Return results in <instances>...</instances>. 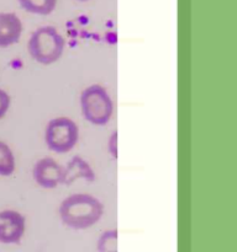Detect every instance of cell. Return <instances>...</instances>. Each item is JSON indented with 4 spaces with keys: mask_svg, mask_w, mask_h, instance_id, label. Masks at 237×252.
Returning a JSON list of instances; mask_svg holds the SVG:
<instances>
[{
    "mask_svg": "<svg viewBox=\"0 0 237 252\" xmlns=\"http://www.w3.org/2000/svg\"><path fill=\"white\" fill-rule=\"evenodd\" d=\"M58 214L66 226L84 230L103 218L104 204L90 193H73L61 202Z\"/></svg>",
    "mask_w": 237,
    "mask_h": 252,
    "instance_id": "6da1fadb",
    "label": "cell"
},
{
    "mask_svg": "<svg viewBox=\"0 0 237 252\" xmlns=\"http://www.w3.org/2000/svg\"><path fill=\"white\" fill-rule=\"evenodd\" d=\"M66 39L53 26H41L35 30L27 41L29 56L42 65H51L62 58Z\"/></svg>",
    "mask_w": 237,
    "mask_h": 252,
    "instance_id": "7a4b0ae2",
    "label": "cell"
},
{
    "mask_svg": "<svg viewBox=\"0 0 237 252\" xmlns=\"http://www.w3.org/2000/svg\"><path fill=\"white\" fill-rule=\"evenodd\" d=\"M80 110L83 117L94 126H105L114 113V102L110 94L100 84L89 85L80 94Z\"/></svg>",
    "mask_w": 237,
    "mask_h": 252,
    "instance_id": "3957f363",
    "label": "cell"
},
{
    "mask_svg": "<svg viewBox=\"0 0 237 252\" xmlns=\"http://www.w3.org/2000/svg\"><path fill=\"white\" fill-rule=\"evenodd\" d=\"M78 139V126L66 116L52 118L44 128V143L47 148L58 154H66L73 150Z\"/></svg>",
    "mask_w": 237,
    "mask_h": 252,
    "instance_id": "277c9868",
    "label": "cell"
},
{
    "mask_svg": "<svg viewBox=\"0 0 237 252\" xmlns=\"http://www.w3.org/2000/svg\"><path fill=\"white\" fill-rule=\"evenodd\" d=\"M32 177L42 189H56L59 185H63L64 167L52 158H42L35 162Z\"/></svg>",
    "mask_w": 237,
    "mask_h": 252,
    "instance_id": "5b68a950",
    "label": "cell"
},
{
    "mask_svg": "<svg viewBox=\"0 0 237 252\" xmlns=\"http://www.w3.org/2000/svg\"><path fill=\"white\" fill-rule=\"evenodd\" d=\"M26 230L24 214L14 209L0 211V243L5 245L19 244Z\"/></svg>",
    "mask_w": 237,
    "mask_h": 252,
    "instance_id": "8992f818",
    "label": "cell"
},
{
    "mask_svg": "<svg viewBox=\"0 0 237 252\" xmlns=\"http://www.w3.org/2000/svg\"><path fill=\"white\" fill-rule=\"evenodd\" d=\"M22 31V22L15 12H0V48L16 44Z\"/></svg>",
    "mask_w": 237,
    "mask_h": 252,
    "instance_id": "52a82bcc",
    "label": "cell"
},
{
    "mask_svg": "<svg viewBox=\"0 0 237 252\" xmlns=\"http://www.w3.org/2000/svg\"><path fill=\"white\" fill-rule=\"evenodd\" d=\"M64 167V181L63 185L69 186L77 180H85L93 182L95 180V172L85 159L79 155H74Z\"/></svg>",
    "mask_w": 237,
    "mask_h": 252,
    "instance_id": "ba28073f",
    "label": "cell"
},
{
    "mask_svg": "<svg viewBox=\"0 0 237 252\" xmlns=\"http://www.w3.org/2000/svg\"><path fill=\"white\" fill-rule=\"evenodd\" d=\"M17 1L25 11L41 16L52 14L57 6V0H17Z\"/></svg>",
    "mask_w": 237,
    "mask_h": 252,
    "instance_id": "9c48e42d",
    "label": "cell"
},
{
    "mask_svg": "<svg viewBox=\"0 0 237 252\" xmlns=\"http://www.w3.org/2000/svg\"><path fill=\"white\" fill-rule=\"evenodd\" d=\"M16 169V159L14 152L5 142L0 140V176H11Z\"/></svg>",
    "mask_w": 237,
    "mask_h": 252,
    "instance_id": "30bf717a",
    "label": "cell"
},
{
    "mask_svg": "<svg viewBox=\"0 0 237 252\" xmlns=\"http://www.w3.org/2000/svg\"><path fill=\"white\" fill-rule=\"evenodd\" d=\"M99 252H118V230H108L99 238Z\"/></svg>",
    "mask_w": 237,
    "mask_h": 252,
    "instance_id": "8fae6325",
    "label": "cell"
},
{
    "mask_svg": "<svg viewBox=\"0 0 237 252\" xmlns=\"http://www.w3.org/2000/svg\"><path fill=\"white\" fill-rule=\"evenodd\" d=\"M10 106H11V97L6 91L0 88V120L6 116L10 110Z\"/></svg>",
    "mask_w": 237,
    "mask_h": 252,
    "instance_id": "7c38bea8",
    "label": "cell"
},
{
    "mask_svg": "<svg viewBox=\"0 0 237 252\" xmlns=\"http://www.w3.org/2000/svg\"><path fill=\"white\" fill-rule=\"evenodd\" d=\"M108 152L114 159H118V130H114L109 137Z\"/></svg>",
    "mask_w": 237,
    "mask_h": 252,
    "instance_id": "4fadbf2b",
    "label": "cell"
},
{
    "mask_svg": "<svg viewBox=\"0 0 237 252\" xmlns=\"http://www.w3.org/2000/svg\"><path fill=\"white\" fill-rule=\"evenodd\" d=\"M78 1H89V0H78Z\"/></svg>",
    "mask_w": 237,
    "mask_h": 252,
    "instance_id": "5bb4252c",
    "label": "cell"
}]
</instances>
